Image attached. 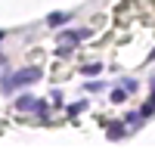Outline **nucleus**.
I'll list each match as a JSON object with an SVG mask.
<instances>
[{
    "label": "nucleus",
    "mask_w": 155,
    "mask_h": 155,
    "mask_svg": "<svg viewBox=\"0 0 155 155\" xmlns=\"http://www.w3.org/2000/svg\"><path fill=\"white\" fill-rule=\"evenodd\" d=\"M84 106H87V102H74V106H71L68 112H71V115H78V112H84Z\"/></svg>",
    "instance_id": "obj_9"
},
{
    "label": "nucleus",
    "mask_w": 155,
    "mask_h": 155,
    "mask_svg": "<svg viewBox=\"0 0 155 155\" xmlns=\"http://www.w3.org/2000/svg\"><path fill=\"white\" fill-rule=\"evenodd\" d=\"M127 130H124V127H109V140H121Z\"/></svg>",
    "instance_id": "obj_7"
},
{
    "label": "nucleus",
    "mask_w": 155,
    "mask_h": 155,
    "mask_svg": "<svg viewBox=\"0 0 155 155\" xmlns=\"http://www.w3.org/2000/svg\"><path fill=\"white\" fill-rule=\"evenodd\" d=\"M149 84H152V90H155V78H152V81H149Z\"/></svg>",
    "instance_id": "obj_11"
},
{
    "label": "nucleus",
    "mask_w": 155,
    "mask_h": 155,
    "mask_svg": "<svg viewBox=\"0 0 155 155\" xmlns=\"http://www.w3.org/2000/svg\"><path fill=\"white\" fill-rule=\"evenodd\" d=\"M34 106H37V99L28 96V93H22V96L16 99V112H34Z\"/></svg>",
    "instance_id": "obj_3"
},
{
    "label": "nucleus",
    "mask_w": 155,
    "mask_h": 155,
    "mask_svg": "<svg viewBox=\"0 0 155 155\" xmlns=\"http://www.w3.org/2000/svg\"><path fill=\"white\" fill-rule=\"evenodd\" d=\"M127 93H130L127 87H121V90L115 87V90H112V102H124V99H127Z\"/></svg>",
    "instance_id": "obj_6"
},
{
    "label": "nucleus",
    "mask_w": 155,
    "mask_h": 155,
    "mask_svg": "<svg viewBox=\"0 0 155 155\" xmlns=\"http://www.w3.org/2000/svg\"><path fill=\"white\" fill-rule=\"evenodd\" d=\"M84 90H87V93H102V90H106V84H102V81H87Z\"/></svg>",
    "instance_id": "obj_5"
},
{
    "label": "nucleus",
    "mask_w": 155,
    "mask_h": 155,
    "mask_svg": "<svg viewBox=\"0 0 155 155\" xmlns=\"http://www.w3.org/2000/svg\"><path fill=\"white\" fill-rule=\"evenodd\" d=\"M149 59H155V50H152V53H149Z\"/></svg>",
    "instance_id": "obj_10"
},
{
    "label": "nucleus",
    "mask_w": 155,
    "mask_h": 155,
    "mask_svg": "<svg viewBox=\"0 0 155 155\" xmlns=\"http://www.w3.org/2000/svg\"><path fill=\"white\" fill-rule=\"evenodd\" d=\"M37 78H41V71H37V68H25V71H19V74H3V78H0V90H3V93H12L16 87L34 84Z\"/></svg>",
    "instance_id": "obj_1"
},
{
    "label": "nucleus",
    "mask_w": 155,
    "mask_h": 155,
    "mask_svg": "<svg viewBox=\"0 0 155 155\" xmlns=\"http://www.w3.org/2000/svg\"><path fill=\"white\" fill-rule=\"evenodd\" d=\"M90 34H93L90 28H71V31H65V34H62L59 41H62V44H68V47H74L78 41H84V37H90Z\"/></svg>",
    "instance_id": "obj_2"
},
{
    "label": "nucleus",
    "mask_w": 155,
    "mask_h": 155,
    "mask_svg": "<svg viewBox=\"0 0 155 155\" xmlns=\"http://www.w3.org/2000/svg\"><path fill=\"white\" fill-rule=\"evenodd\" d=\"M62 22H71V12H50L47 16V25H53V28H59Z\"/></svg>",
    "instance_id": "obj_4"
},
{
    "label": "nucleus",
    "mask_w": 155,
    "mask_h": 155,
    "mask_svg": "<svg viewBox=\"0 0 155 155\" xmlns=\"http://www.w3.org/2000/svg\"><path fill=\"white\" fill-rule=\"evenodd\" d=\"M0 41H3V31H0Z\"/></svg>",
    "instance_id": "obj_12"
},
{
    "label": "nucleus",
    "mask_w": 155,
    "mask_h": 155,
    "mask_svg": "<svg viewBox=\"0 0 155 155\" xmlns=\"http://www.w3.org/2000/svg\"><path fill=\"white\" fill-rule=\"evenodd\" d=\"M99 71H102L99 62H93V65H87V68H84V74H99Z\"/></svg>",
    "instance_id": "obj_8"
}]
</instances>
